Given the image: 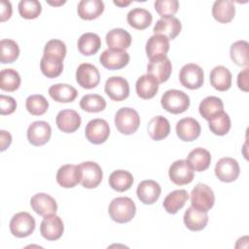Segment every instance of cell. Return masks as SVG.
Listing matches in <instances>:
<instances>
[{
    "label": "cell",
    "mask_w": 249,
    "mask_h": 249,
    "mask_svg": "<svg viewBox=\"0 0 249 249\" xmlns=\"http://www.w3.org/2000/svg\"><path fill=\"white\" fill-rule=\"evenodd\" d=\"M104 90L112 100L123 101L129 95V85L124 78L113 76L106 81Z\"/></svg>",
    "instance_id": "cell-14"
},
{
    "label": "cell",
    "mask_w": 249,
    "mask_h": 249,
    "mask_svg": "<svg viewBox=\"0 0 249 249\" xmlns=\"http://www.w3.org/2000/svg\"><path fill=\"white\" fill-rule=\"evenodd\" d=\"M200 131V124L194 118H184L176 124V134L185 142H191L198 138Z\"/></svg>",
    "instance_id": "cell-17"
},
{
    "label": "cell",
    "mask_w": 249,
    "mask_h": 249,
    "mask_svg": "<svg viewBox=\"0 0 249 249\" xmlns=\"http://www.w3.org/2000/svg\"><path fill=\"white\" fill-rule=\"evenodd\" d=\"M179 80L181 85L189 89H199L203 85V70L199 65L195 63L185 64L180 70Z\"/></svg>",
    "instance_id": "cell-5"
},
{
    "label": "cell",
    "mask_w": 249,
    "mask_h": 249,
    "mask_svg": "<svg viewBox=\"0 0 249 249\" xmlns=\"http://www.w3.org/2000/svg\"><path fill=\"white\" fill-rule=\"evenodd\" d=\"M78 50L79 52L86 56L95 54L101 47L100 37L92 32L84 33L78 39Z\"/></svg>",
    "instance_id": "cell-32"
},
{
    "label": "cell",
    "mask_w": 249,
    "mask_h": 249,
    "mask_svg": "<svg viewBox=\"0 0 249 249\" xmlns=\"http://www.w3.org/2000/svg\"><path fill=\"white\" fill-rule=\"evenodd\" d=\"M154 6L161 18L173 17L179 9V2L177 0H158Z\"/></svg>",
    "instance_id": "cell-47"
},
{
    "label": "cell",
    "mask_w": 249,
    "mask_h": 249,
    "mask_svg": "<svg viewBox=\"0 0 249 249\" xmlns=\"http://www.w3.org/2000/svg\"><path fill=\"white\" fill-rule=\"evenodd\" d=\"M126 20L131 27L137 30H144L152 23L153 17L146 9L134 8L128 12Z\"/></svg>",
    "instance_id": "cell-33"
},
{
    "label": "cell",
    "mask_w": 249,
    "mask_h": 249,
    "mask_svg": "<svg viewBox=\"0 0 249 249\" xmlns=\"http://www.w3.org/2000/svg\"><path fill=\"white\" fill-rule=\"evenodd\" d=\"M81 185L86 189H94L102 181V169L98 163L94 161H84L80 163Z\"/></svg>",
    "instance_id": "cell-7"
},
{
    "label": "cell",
    "mask_w": 249,
    "mask_h": 249,
    "mask_svg": "<svg viewBox=\"0 0 249 249\" xmlns=\"http://www.w3.org/2000/svg\"><path fill=\"white\" fill-rule=\"evenodd\" d=\"M129 58V54L125 51L107 49L100 54L99 61L109 70H119L128 64Z\"/></svg>",
    "instance_id": "cell-15"
},
{
    "label": "cell",
    "mask_w": 249,
    "mask_h": 249,
    "mask_svg": "<svg viewBox=\"0 0 249 249\" xmlns=\"http://www.w3.org/2000/svg\"><path fill=\"white\" fill-rule=\"evenodd\" d=\"M198 111L202 118L209 121L214 116L224 111V103L222 99L217 96H207L199 103Z\"/></svg>",
    "instance_id": "cell-37"
},
{
    "label": "cell",
    "mask_w": 249,
    "mask_h": 249,
    "mask_svg": "<svg viewBox=\"0 0 249 249\" xmlns=\"http://www.w3.org/2000/svg\"><path fill=\"white\" fill-rule=\"evenodd\" d=\"M187 160L195 171L200 172L209 167L211 162V155L206 149L198 147L195 148L189 153Z\"/></svg>",
    "instance_id": "cell-34"
},
{
    "label": "cell",
    "mask_w": 249,
    "mask_h": 249,
    "mask_svg": "<svg viewBox=\"0 0 249 249\" xmlns=\"http://www.w3.org/2000/svg\"><path fill=\"white\" fill-rule=\"evenodd\" d=\"M76 81L83 89H94L100 82L99 71L90 63H82L77 68Z\"/></svg>",
    "instance_id": "cell-11"
},
{
    "label": "cell",
    "mask_w": 249,
    "mask_h": 249,
    "mask_svg": "<svg viewBox=\"0 0 249 249\" xmlns=\"http://www.w3.org/2000/svg\"><path fill=\"white\" fill-rule=\"evenodd\" d=\"M188 198L189 194L186 190H176L165 196L162 205L167 213L175 214L185 205Z\"/></svg>",
    "instance_id": "cell-36"
},
{
    "label": "cell",
    "mask_w": 249,
    "mask_h": 249,
    "mask_svg": "<svg viewBox=\"0 0 249 249\" xmlns=\"http://www.w3.org/2000/svg\"><path fill=\"white\" fill-rule=\"evenodd\" d=\"M55 123L59 130L65 133L75 132L81 125L82 120L80 115L72 109H66L58 112Z\"/></svg>",
    "instance_id": "cell-19"
},
{
    "label": "cell",
    "mask_w": 249,
    "mask_h": 249,
    "mask_svg": "<svg viewBox=\"0 0 249 249\" xmlns=\"http://www.w3.org/2000/svg\"><path fill=\"white\" fill-rule=\"evenodd\" d=\"M17 109V102L12 96L0 95V113L2 116L10 115Z\"/></svg>",
    "instance_id": "cell-48"
},
{
    "label": "cell",
    "mask_w": 249,
    "mask_h": 249,
    "mask_svg": "<svg viewBox=\"0 0 249 249\" xmlns=\"http://www.w3.org/2000/svg\"><path fill=\"white\" fill-rule=\"evenodd\" d=\"M249 44L244 40L234 42L230 49L231 60L238 66H248L249 63Z\"/></svg>",
    "instance_id": "cell-38"
},
{
    "label": "cell",
    "mask_w": 249,
    "mask_h": 249,
    "mask_svg": "<svg viewBox=\"0 0 249 249\" xmlns=\"http://www.w3.org/2000/svg\"><path fill=\"white\" fill-rule=\"evenodd\" d=\"M80 107L89 113H98L106 108V101L99 94H87L82 97Z\"/></svg>",
    "instance_id": "cell-43"
},
{
    "label": "cell",
    "mask_w": 249,
    "mask_h": 249,
    "mask_svg": "<svg viewBox=\"0 0 249 249\" xmlns=\"http://www.w3.org/2000/svg\"><path fill=\"white\" fill-rule=\"evenodd\" d=\"M113 3L119 7H125L128 6L131 3V1H114Z\"/></svg>",
    "instance_id": "cell-52"
},
{
    "label": "cell",
    "mask_w": 249,
    "mask_h": 249,
    "mask_svg": "<svg viewBox=\"0 0 249 249\" xmlns=\"http://www.w3.org/2000/svg\"><path fill=\"white\" fill-rule=\"evenodd\" d=\"M30 205L38 215L43 217L51 214H55L57 210V204L55 199L50 195L44 193L34 195L30 199Z\"/></svg>",
    "instance_id": "cell-20"
},
{
    "label": "cell",
    "mask_w": 249,
    "mask_h": 249,
    "mask_svg": "<svg viewBox=\"0 0 249 249\" xmlns=\"http://www.w3.org/2000/svg\"><path fill=\"white\" fill-rule=\"evenodd\" d=\"M63 60L53 56L43 55L40 61V69L42 73L50 79L58 77L63 70Z\"/></svg>",
    "instance_id": "cell-39"
},
{
    "label": "cell",
    "mask_w": 249,
    "mask_h": 249,
    "mask_svg": "<svg viewBox=\"0 0 249 249\" xmlns=\"http://www.w3.org/2000/svg\"><path fill=\"white\" fill-rule=\"evenodd\" d=\"M159 84L157 79L152 75H142L137 79L135 84L136 93L142 99H151L157 94Z\"/></svg>",
    "instance_id": "cell-24"
},
{
    "label": "cell",
    "mask_w": 249,
    "mask_h": 249,
    "mask_svg": "<svg viewBox=\"0 0 249 249\" xmlns=\"http://www.w3.org/2000/svg\"><path fill=\"white\" fill-rule=\"evenodd\" d=\"M85 134L90 143L99 145L108 139L110 135V127L105 120L93 119L88 123Z\"/></svg>",
    "instance_id": "cell-9"
},
{
    "label": "cell",
    "mask_w": 249,
    "mask_h": 249,
    "mask_svg": "<svg viewBox=\"0 0 249 249\" xmlns=\"http://www.w3.org/2000/svg\"><path fill=\"white\" fill-rule=\"evenodd\" d=\"M169 51V40L159 34L151 36L146 43V53L149 59L165 56Z\"/></svg>",
    "instance_id": "cell-23"
},
{
    "label": "cell",
    "mask_w": 249,
    "mask_h": 249,
    "mask_svg": "<svg viewBox=\"0 0 249 249\" xmlns=\"http://www.w3.org/2000/svg\"><path fill=\"white\" fill-rule=\"evenodd\" d=\"M231 73L225 66L218 65L214 67L210 72V84L211 86L219 90L226 91L231 86Z\"/></svg>",
    "instance_id": "cell-28"
},
{
    "label": "cell",
    "mask_w": 249,
    "mask_h": 249,
    "mask_svg": "<svg viewBox=\"0 0 249 249\" xmlns=\"http://www.w3.org/2000/svg\"><path fill=\"white\" fill-rule=\"evenodd\" d=\"M111 219L119 224H124L131 221L136 213L134 201L127 196L114 198L108 207Z\"/></svg>",
    "instance_id": "cell-1"
},
{
    "label": "cell",
    "mask_w": 249,
    "mask_h": 249,
    "mask_svg": "<svg viewBox=\"0 0 249 249\" xmlns=\"http://www.w3.org/2000/svg\"><path fill=\"white\" fill-rule=\"evenodd\" d=\"M160 193V186L154 180H144L139 183L136 189L137 197L144 204L155 203L159 199Z\"/></svg>",
    "instance_id": "cell-21"
},
{
    "label": "cell",
    "mask_w": 249,
    "mask_h": 249,
    "mask_svg": "<svg viewBox=\"0 0 249 249\" xmlns=\"http://www.w3.org/2000/svg\"><path fill=\"white\" fill-rule=\"evenodd\" d=\"M181 21L175 17H166L160 18L154 26V33L162 35L168 40L175 39L181 32Z\"/></svg>",
    "instance_id": "cell-18"
},
{
    "label": "cell",
    "mask_w": 249,
    "mask_h": 249,
    "mask_svg": "<svg viewBox=\"0 0 249 249\" xmlns=\"http://www.w3.org/2000/svg\"><path fill=\"white\" fill-rule=\"evenodd\" d=\"M20 86L19 74L12 69H3L0 72V89L5 91H15Z\"/></svg>",
    "instance_id": "cell-41"
},
{
    "label": "cell",
    "mask_w": 249,
    "mask_h": 249,
    "mask_svg": "<svg viewBox=\"0 0 249 249\" xmlns=\"http://www.w3.org/2000/svg\"><path fill=\"white\" fill-rule=\"evenodd\" d=\"M48 3L50 5H53V6H59V5H63L65 3V1H59V2H52V1H48Z\"/></svg>",
    "instance_id": "cell-53"
},
{
    "label": "cell",
    "mask_w": 249,
    "mask_h": 249,
    "mask_svg": "<svg viewBox=\"0 0 249 249\" xmlns=\"http://www.w3.org/2000/svg\"><path fill=\"white\" fill-rule=\"evenodd\" d=\"M139 124L140 117L132 108H121L115 115V125L117 129L124 135L133 134L138 129Z\"/></svg>",
    "instance_id": "cell-3"
},
{
    "label": "cell",
    "mask_w": 249,
    "mask_h": 249,
    "mask_svg": "<svg viewBox=\"0 0 249 249\" xmlns=\"http://www.w3.org/2000/svg\"><path fill=\"white\" fill-rule=\"evenodd\" d=\"M248 72L249 68L245 67L237 76V86L243 91H248Z\"/></svg>",
    "instance_id": "cell-49"
},
{
    "label": "cell",
    "mask_w": 249,
    "mask_h": 249,
    "mask_svg": "<svg viewBox=\"0 0 249 249\" xmlns=\"http://www.w3.org/2000/svg\"><path fill=\"white\" fill-rule=\"evenodd\" d=\"M208 223L207 212L199 211L193 206H190L184 214V224L192 231L203 230Z\"/></svg>",
    "instance_id": "cell-27"
},
{
    "label": "cell",
    "mask_w": 249,
    "mask_h": 249,
    "mask_svg": "<svg viewBox=\"0 0 249 249\" xmlns=\"http://www.w3.org/2000/svg\"><path fill=\"white\" fill-rule=\"evenodd\" d=\"M171 72L172 64L166 55L151 59L147 66V74L155 77L160 84L166 82L169 79Z\"/></svg>",
    "instance_id": "cell-16"
},
{
    "label": "cell",
    "mask_w": 249,
    "mask_h": 249,
    "mask_svg": "<svg viewBox=\"0 0 249 249\" xmlns=\"http://www.w3.org/2000/svg\"><path fill=\"white\" fill-rule=\"evenodd\" d=\"M104 11V3L100 0H82L78 4V16L85 20L97 18Z\"/></svg>",
    "instance_id": "cell-26"
},
{
    "label": "cell",
    "mask_w": 249,
    "mask_h": 249,
    "mask_svg": "<svg viewBox=\"0 0 249 249\" xmlns=\"http://www.w3.org/2000/svg\"><path fill=\"white\" fill-rule=\"evenodd\" d=\"M64 231V226L61 218L55 214L45 216L40 226L42 236L50 241L57 240L61 237Z\"/></svg>",
    "instance_id": "cell-12"
},
{
    "label": "cell",
    "mask_w": 249,
    "mask_h": 249,
    "mask_svg": "<svg viewBox=\"0 0 249 249\" xmlns=\"http://www.w3.org/2000/svg\"><path fill=\"white\" fill-rule=\"evenodd\" d=\"M46 56H53L60 59H64L66 55V46L64 42L58 39H52L45 45L44 54Z\"/></svg>",
    "instance_id": "cell-46"
},
{
    "label": "cell",
    "mask_w": 249,
    "mask_h": 249,
    "mask_svg": "<svg viewBox=\"0 0 249 249\" xmlns=\"http://www.w3.org/2000/svg\"><path fill=\"white\" fill-rule=\"evenodd\" d=\"M239 173V164L237 160L232 158H222L216 163L215 175L222 182H233L238 178Z\"/></svg>",
    "instance_id": "cell-10"
},
{
    "label": "cell",
    "mask_w": 249,
    "mask_h": 249,
    "mask_svg": "<svg viewBox=\"0 0 249 249\" xmlns=\"http://www.w3.org/2000/svg\"><path fill=\"white\" fill-rule=\"evenodd\" d=\"M148 134L155 140L160 141L168 136L170 132V124L167 119L162 116H156L152 118L148 124Z\"/></svg>",
    "instance_id": "cell-30"
},
{
    "label": "cell",
    "mask_w": 249,
    "mask_h": 249,
    "mask_svg": "<svg viewBox=\"0 0 249 249\" xmlns=\"http://www.w3.org/2000/svg\"><path fill=\"white\" fill-rule=\"evenodd\" d=\"M49 94L56 102L69 103L76 99L78 91L68 84H55L50 87Z\"/></svg>",
    "instance_id": "cell-31"
},
{
    "label": "cell",
    "mask_w": 249,
    "mask_h": 249,
    "mask_svg": "<svg viewBox=\"0 0 249 249\" xmlns=\"http://www.w3.org/2000/svg\"><path fill=\"white\" fill-rule=\"evenodd\" d=\"M109 186L117 192H125L133 184V176L132 174L127 170H115L113 171L108 179Z\"/></svg>",
    "instance_id": "cell-35"
},
{
    "label": "cell",
    "mask_w": 249,
    "mask_h": 249,
    "mask_svg": "<svg viewBox=\"0 0 249 249\" xmlns=\"http://www.w3.org/2000/svg\"><path fill=\"white\" fill-rule=\"evenodd\" d=\"M1 16H0V20L3 22L7 19H9L12 16V5H11V2L9 1H5V0H2L1 1Z\"/></svg>",
    "instance_id": "cell-50"
},
{
    "label": "cell",
    "mask_w": 249,
    "mask_h": 249,
    "mask_svg": "<svg viewBox=\"0 0 249 249\" xmlns=\"http://www.w3.org/2000/svg\"><path fill=\"white\" fill-rule=\"evenodd\" d=\"M215 196L212 189L206 184L198 183L191 192V206L202 211L208 212L214 205Z\"/></svg>",
    "instance_id": "cell-4"
},
{
    "label": "cell",
    "mask_w": 249,
    "mask_h": 249,
    "mask_svg": "<svg viewBox=\"0 0 249 249\" xmlns=\"http://www.w3.org/2000/svg\"><path fill=\"white\" fill-rule=\"evenodd\" d=\"M52 136L51 125L45 121L33 122L27 129V139L33 146L39 147L49 142Z\"/></svg>",
    "instance_id": "cell-13"
},
{
    "label": "cell",
    "mask_w": 249,
    "mask_h": 249,
    "mask_svg": "<svg viewBox=\"0 0 249 249\" xmlns=\"http://www.w3.org/2000/svg\"><path fill=\"white\" fill-rule=\"evenodd\" d=\"M42 12L41 3L37 0H21L18 3V13L21 18L33 19L40 16Z\"/></svg>",
    "instance_id": "cell-45"
},
{
    "label": "cell",
    "mask_w": 249,
    "mask_h": 249,
    "mask_svg": "<svg viewBox=\"0 0 249 249\" xmlns=\"http://www.w3.org/2000/svg\"><path fill=\"white\" fill-rule=\"evenodd\" d=\"M160 104L168 113L181 114L189 108L190 97L182 90L169 89L162 94Z\"/></svg>",
    "instance_id": "cell-2"
},
{
    "label": "cell",
    "mask_w": 249,
    "mask_h": 249,
    "mask_svg": "<svg viewBox=\"0 0 249 249\" xmlns=\"http://www.w3.org/2000/svg\"><path fill=\"white\" fill-rule=\"evenodd\" d=\"M56 182L65 189L73 188L81 182V172L78 165L64 164L56 173Z\"/></svg>",
    "instance_id": "cell-22"
},
{
    "label": "cell",
    "mask_w": 249,
    "mask_h": 249,
    "mask_svg": "<svg viewBox=\"0 0 249 249\" xmlns=\"http://www.w3.org/2000/svg\"><path fill=\"white\" fill-rule=\"evenodd\" d=\"M106 44L111 50L124 51L131 44L130 34L123 28H114L106 34Z\"/></svg>",
    "instance_id": "cell-25"
},
{
    "label": "cell",
    "mask_w": 249,
    "mask_h": 249,
    "mask_svg": "<svg viewBox=\"0 0 249 249\" xmlns=\"http://www.w3.org/2000/svg\"><path fill=\"white\" fill-rule=\"evenodd\" d=\"M170 180L178 186L190 184L195 177V170L187 160H179L174 161L168 170Z\"/></svg>",
    "instance_id": "cell-8"
},
{
    "label": "cell",
    "mask_w": 249,
    "mask_h": 249,
    "mask_svg": "<svg viewBox=\"0 0 249 249\" xmlns=\"http://www.w3.org/2000/svg\"><path fill=\"white\" fill-rule=\"evenodd\" d=\"M208 125L211 132L216 135L223 136L231 129V119L226 112L222 111L208 121Z\"/></svg>",
    "instance_id": "cell-40"
},
{
    "label": "cell",
    "mask_w": 249,
    "mask_h": 249,
    "mask_svg": "<svg viewBox=\"0 0 249 249\" xmlns=\"http://www.w3.org/2000/svg\"><path fill=\"white\" fill-rule=\"evenodd\" d=\"M0 136H1V151H5L12 143V135L10 132L6 130H0Z\"/></svg>",
    "instance_id": "cell-51"
},
{
    "label": "cell",
    "mask_w": 249,
    "mask_h": 249,
    "mask_svg": "<svg viewBox=\"0 0 249 249\" xmlns=\"http://www.w3.org/2000/svg\"><path fill=\"white\" fill-rule=\"evenodd\" d=\"M235 15V7L232 1L218 0L212 6L213 18L221 23L231 22Z\"/></svg>",
    "instance_id": "cell-29"
},
{
    "label": "cell",
    "mask_w": 249,
    "mask_h": 249,
    "mask_svg": "<svg viewBox=\"0 0 249 249\" xmlns=\"http://www.w3.org/2000/svg\"><path fill=\"white\" fill-rule=\"evenodd\" d=\"M35 230V220L27 212H18L13 216L10 222V231L16 237L29 236Z\"/></svg>",
    "instance_id": "cell-6"
},
{
    "label": "cell",
    "mask_w": 249,
    "mask_h": 249,
    "mask_svg": "<svg viewBox=\"0 0 249 249\" xmlns=\"http://www.w3.org/2000/svg\"><path fill=\"white\" fill-rule=\"evenodd\" d=\"M25 107L28 113L33 116H41L45 114L49 108L48 100L41 94H33L26 98Z\"/></svg>",
    "instance_id": "cell-44"
},
{
    "label": "cell",
    "mask_w": 249,
    "mask_h": 249,
    "mask_svg": "<svg viewBox=\"0 0 249 249\" xmlns=\"http://www.w3.org/2000/svg\"><path fill=\"white\" fill-rule=\"evenodd\" d=\"M1 63H12L16 61L19 55L18 45L11 39H2L0 42Z\"/></svg>",
    "instance_id": "cell-42"
}]
</instances>
